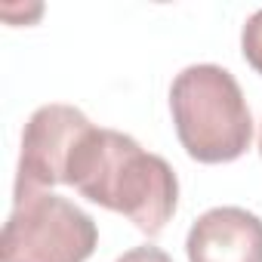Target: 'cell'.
Segmentation results:
<instances>
[{
	"mask_svg": "<svg viewBox=\"0 0 262 262\" xmlns=\"http://www.w3.org/2000/svg\"><path fill=\"white\" fill-rule=\"evenodd\" d=\"M65 185L86 201L120 213L142 234L155 237L167 228L179 204V179L173 167L145 151L133 136L108 126H90L74 145Z\"/></svg>",
	"mask_w": 262,
	"mask_h": 262,
	"instance_id": "obj_1",
	"label": "cell"
},
{
	"mask_svg": "<svg viewBox=\"0 0 262 262\" xmlns=\"http://www.w3.org/2000/svg\"><path fill=\"white\" fill-rule=\"evenodd\" d=\"M170 111L185 155L198 164H231L253 142L244 90L222 65L182 68L170 83Z\"/></svg>",
	"mask_w": 262,
	"mask_h": 262,
	"instance_id": "obj_2",
	"label": "cell"
},
{
	"mask_svg": "<svg viewBox=\"0 0 262 262\" xmlns=\"http://www.w3.org/2000/svg\"><path fill=\"white\" fill-rule=\"evenodd\" d=\"M99 228L77 204L43 191H13V213L0 234V262H86Z\"/></svg>",
	"mask_w": 262,
	"mask_h": 262,
	"instance_id": "obj_3",
	"label": "cell"
},
{
	"mask_svg": "<svg viewBox=\"0 0 262 262\" xmlns=\"http://www.w3.org/2000/svg\"><path fill=\"white\" fill-rule=\"evenodd\" d=\"M93 126V120L74 105H40L22 129V155L16 173V191L65 185L74 145Z\"/></svg>",
	"mask_w": 262,
	"mask_h": 262,
	"instance_id": "obj_4",
	"label": "cell"
},
{
	"mask_svg": "<svg viewBox=\"0 0 262 262\" xmlns=\"http://www.w3.org/2000/svg\"><path fill=\"white\" fill-rule=\"evenodd\" d=\"M188 262H262V219L244 207L201 213L185 237Z\"/></svg>",
	"mask_w": 262,
	"mask_h": 262,
	"instance_id": "obj_5",
	"label": "cell"
},
{
	"mask_svg": "<svg viewBox=\"0 0 262 262\" xmlns=\"http://www.w3.org/2000/svg\"><path fill=\"white\" fill-rule=\"evenodd\" d=\"M241 53H244L247 65L256 74H262V10H256L247 19V25L241 31Z\"/></svg>",
	"mask_w": 262,
	"mask_h": 262,
	"instance_id": "obj_6",
	"label": "cell"
},
{
	"mask_svg": "<svg viewBox=\"0 0 262 262\" xmlns=\"http://www.w3.org/2000/svg\"><path fill=\"white\" fill-rule=\"evenodd\" d=\"M114 262H173L170 259V253H164L161 247H151V244H145V247H133V250H126L120 259H114Z\"/></svg>",
	"mask_w": 262,
	"mask_h": 262,
	"instance_id": "obj_7",
	"label": "cell"
},
{
	"mask_svg": "<svg viewBox=\"0 0 262 262\" xmlns=\"http://www.w3.org/2000/svg\"><path fill=\"white\" fill-rule=\"evenodd\" d=\"M259 158H262V123H259Z\"/></svg>",
	"mask_w": 262,
	"mask_h": 262,
	"instance_id": "obj_8",
	"label": "cell"
}]
</instances>
